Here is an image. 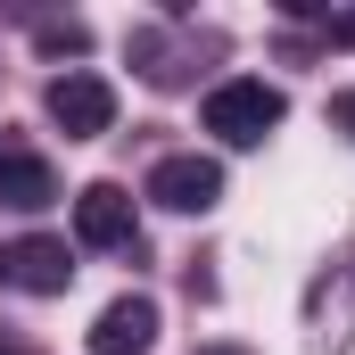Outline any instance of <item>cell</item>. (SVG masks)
I'll use <instances>...</instances> for the list:
<instances>
[{
	"instance_id": "cell-1",
	"label": "cell",
	"mask_w": 355,
	"mask_h": 355,
	"mask_svg": "<svg viewBox=\"0 0 355 355\" xmlns=\"http://www.w3.org/2000/svg\"><path fill=\"white\" fill-rule=\"evenodd\" d=\"M281 116H289V99H281L265 75H232V83L207 91V132H215L223 149H257Z\"/></svg>"
},
{
	"instance_id": "cell-2",
	"label": "cell",
	"mask_w": 355,
	"mask_h": 355,
	"mask_svg": "<svg viewBox=\"0 0 355 355\" xmlns=\"http://www.w3.org/2000/svg\"><path fill=\"white\" fill-rule=\"evenodd\" d=\"M42 107H50V124H58L67 141H99V132L116 124V83L91 75V67H67V75H50Z\"/></svg>"
},
{
	"instance_id": "cell-3",
	"label": "cell",
	"mask_w": 355,
	"mask_h": 355,
	"mask_svg": "<svg viewBox=\"0 0 355 355\" xmlns=\"http://www.w3.org/2000/svg\"><path fill=\"white\" fill-rule=\"evenodd\" d=\"M67 281H75L67 240H50V232L0 240V289H25V297H67Z\"/></svg>"
},
{
	"instance_id": "cell-4",
	"label": "cell",
	"mask_w": 355,
	"mask_h": 355,
	"mask_svg": "<svg viewBox=\"0 0 355 355\" xmlns=\"http://www.w3.org/2000/svg\"><path fill=\"white\" fill-rule=\"evenodd\" d=\"M149 198H157V207H174V215H207V207L223 198V166H215V157H198V149L157 157V166H149Z\"/></svg>"
},
{
	"instance_id": "cell-5",
	"label": "cell",
	"mask_w": 355,
	"mask_h": 355,
	"mask_svg": "<svg viewBox=\"0 0 355 355\" xmlns=\"http://www.w3.org/2000/svg\"><path fill=\"white\" fill-rule=\"evenodd\" d=\"M132 190L124 182H91V190H75V240L83 248H132Z\"/></svg>"
},
{
	"instance_id": "cell-6",
	"label": "cell",
	"mask_w": 355,
	"mask_h": 355,
	"mask_svg": "<svg viewBox=\"0 0 355 355\" xmlns=\"http://www.w3.org/2000/svg\"><path fill=\"white\" fill-rule=\"evenodd\" d=\"M50 198H58V166H50V157H33L17 132H0V207L42 215Z\"/></svg>"
},
{
	"instance_id": "cell-7",
	"label": "cell",
	"mask_w": 355,
	"mask_h": 355,
	"mask_svg": "<svg viewBox=\"0 0 355 355\" xmlns=\"http://www.w3.org/2000/svg\"><path fill=\"white\" fill-rule=\"evenodd\" d=\"M157 347V297H107L91 322V355H149Z\"/></svg>"
},
{
	"instance_id": "cell-8",
	"label": "cell",
	"mask_w": 355,
	"mask_h": 355,
	"mask_svg": "<svg viewBox=\"0 0 355 355\" xmlns=\"http://www.w3.org/2000/svg\"><path fill=\"white\" fill-rule=\"evenodd\" d=\"M33 42H42V58H83V50H91V25H75V17H67V25H42Z\"/></svg>"
},
{
	"instance_id": "cell-9",
	"label": "cell",
	"mask_w": 355,
	"mask_h": 355,
	"mask_svg": "<svg viewBox=\"0 0 355 355\" xmlns=\"http://www.w3.org/2000/svg\"><path fill=\"white\" fill-rule=\"evenodd\" d=\"M331 124H339V132H355V91H339V99H331Z\"/></svg>"
},
{
	"instance_id": "cell-10",
	"label": "cell",
	"mask_w": 355,
	"mask_h": 355,
	"mask_svg": "<svg viewBox=\"0 0 355 355\" xmlns=\"http://www.w3.org/2000/svg\"><path fill=\"white\" fill-rule=\"evenodd\" d=\"M0 355H33V347H25V339H17V331H0Z\"/></svg>"
},
{
	"instance_id": "cell-11",
	"label": "cell",
	"mask_w": 355,
	"mask_h": 355,
	"mask_svg": "<svg viewBox=\"0 0 355 355\" xmlns=\"http://www.w3.org/2000/svg\"><path fill=\"white\" fill-rule=\"evenodd\" d=\"M207 355H240V347H207Z\"/></svg>"
}]
</instances>
